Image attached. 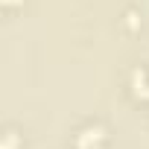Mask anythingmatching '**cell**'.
Wrapping results in <instances>:
<instances>
[{
    "label": "cell",
    "instance_id": "cell-1",
    "mask_svg": "<svg viewBox=\"0 0 149 149\" xmlns=\"http://www.w3.org/2000/svg\"><path fill=\"white\" fill-rule=\"evenodd\" d=\"M3 149H18V132L12 126L3 132Z\"/></svg>",
    "mask_w": 149,
    "mask_h": 149
}]
</instances>
